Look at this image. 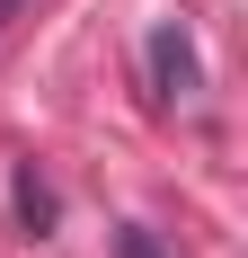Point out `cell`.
<instances>
[{
    "label": "cell",
    "instance_id": "obj_1",
    "mask_svg": "<svg viewBox=\"0 0 248 258\" xmlns=\"http://www.w3.org/2000/svg\"><path fill=\"white\" fill-rule=\"evenodd\" d=\"M142 62H151V107H177V98H195L204 89V62H195V36L177 18H160L151 27V45H142Z\"/></svg>",
    "mask_w": 248,
    "mask_h": 258
},
{
    "label": "cell",
    "instance_id": "obj_2",
    "mask_svg": "<svg viewBox=\"0 0 248 258\" xmlns=\"http://www.w3.org/2000/svg\"><path fill=\"white\" fill-rule=\"evenodd\" d=\"M9 196H18V223H27V240H45V232H53V187L36 178V160H18Z\"/></svg>",
    "mask_w": 248,
    "mask_h": 258
},
{
    "label": "cell",
    "instance_id": "obj_3",
    "mask_svg": "<svg viewBox=\"0 0 248 258\" xmlns=\"http://www.w3.org/2000/svg\"><path fill=\"white\" fill-rule=\"evenodd\" d=\"M115 258H160V240H151L142 223H124V232H115Z\"/></svg>",
    "mask_w": 248,
    "mask_h": 258
},
{
    "label": "cell",
    "instance_id": "obj_4",
    "mask_svg": "<svg viewBox=\"0 0 248 258\" xmlns=\"http://www.w3.org/2000/svg\"><path fill=\"white\" fill-rule=\"evenodd\" d=\"M18 9H27V0H0V27H9V18H18Z\"/></svg>",
    "mask_w": 248,
    "mask_h": 258
}]
</instances>
